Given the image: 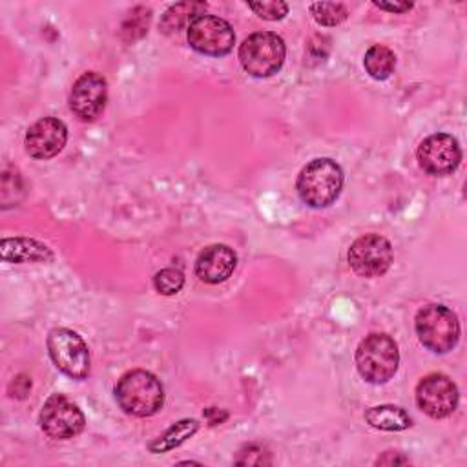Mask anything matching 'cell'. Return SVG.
Returning a JSON list of instances; mask_svg holds the SVG:
<instances>
[{"instance_id":"cell-7","label":"cell","mask_w":467,"mask_h":467,"mask_svg":"<svg viewBox=\"0 0 467 467\" xmlns=\"http://www.w3.org/2000/svg\"><path fill=\"white\" fill-rule=\"evenodd\" d=\"M186 38L192 49L208 57H223L235 44L234 27L217 15H199L186 29Z\"/></svg>"},{"instance_id":"cell-5","label":"cell","mask_w":467,"mask_h":467,"mask_svg":"<svg viewBox=\"0 0 467 467\" xmlns=\"http://www.w3.org/2000/svg\"><path fill=\"white\" fill-rule=\"evenodd\" d=\"M285 55L286 47L283 38L272 31L252 33L239 46V62L243 69L255 78L275 75L285 62Z\"/></svg>"},{"instance_id":"cell-23","label":"cell","mask_w":467,"mask_h":467,"mask_svg":"<svg viewBox=\"0 0 467 467\" xmlns=\"http://www.w3.org/2000/svg\"><path fill=\"white\" fill-rule=\"evenodd\" d=\"M235 463L265 465V463H270V452L263 445L250 443V445H246L239 451V456L235 458Z\"/></svg>"},{"instance_id":"cell-2","label":"cell","mask_w":467,"mask_h":467,"mask_svg":"<svg viewBox=\"0 0 467 467\" xmlns=\"http://www.w3.org/2000/svg\"><path fill=\"white\" fill-rule=\"evenodd\" d=\"M297 193L301 201L310 208H327L341 193L343 188V170L328 157H319L310 161L297 175L296 181Z\"/></svg>"},{"instance_id":"cell-13","label":"cell","mask_w":467,"mask_h":467,"mask_svg":"<svg viewBox=\"0 0 467 467\" xmlns=\"http://www.w3.org/2000/svg\"><path fill=\"white\" fill-rule=\"evenodd\" d=\"M67 140V128L60 119L42 117L33 122L24 137L26 151L35 157L47 161L62 151Z\"/></svg>"},{"instance_id":"cell-9","label":"cell","mask_w":467,"mask_h":467,"mask_svg":"<svg viewBox=\"0 0 467 467\" xmlns=\"http://www.w3.org/2000/svg\"><path fill=\"white\" fill-rule=\"evenodd\" d=\"M40 429L53 440H69L86 427L84 412L64 394H53L46 400L40 416Z\"/></svg>"},{"instance_id":"cell-26","label":"cell","mask_w":467,"mask_h":467,"mask_svg":"<svg viewBox=\"0 0 467 467\" xmlns=\"http://www.w3.org/2000/svg\"><path fill=\"white\" fill-rule=\"evenodd\" d=\"M407 462H409V460L403 458V456H398V454L392 456V451L385 452V456H381V458L376 460L378 465H392V463H407Z\"/></svg>"},{"instance_id":"cell-6","label":"cell","mask_w":467,"mask_h":467,"mask_svg":"<svg viewBox=\"0 0 467 467\" xmlns=\"http://www.w3.org/2000/svg\"><path fill=\"white\" fill-rule=\"evenodd\" d=\"M47 352L55 367L73 379H86L91 368L86 341L69 328H53L47 334Z\"/></svg>"},{"instance_id":"cell-16","label":"cell","mask_w":467,"mask_h":467,"mask_svg":"<svg viewBox=\"0 0 467 467\" xmlns=\"http://www.w3.org/2000/svg\"><path fill=\"white\" fill-rule=\"evenodd\" d=\"M365 421L379 431H389V432H398L405 431L412 425V420L409 412L398 405H376L367 409L365 412Z\"/></svg>"},{"instance_id":"cell-17","label":"cell","mask_w":467,"mask_h":467,"mask_svg":"<svg viewBox=\"0 0 467 467\" xmlns=\"http://www.w3.org/2000/svg\"><path fill=\"white\" fill-rule=\"evenodd\" d=\"M206 4L204 2H179L168 7L161 18V29L162 33H177L181 29H188L193 18L199 15H204Z\"/></svg>"},{"instance_id":"cell-14","label":"cell","mask_w":467,"mask_h":467,"mask_svg":"<svg viewBox=\"0 0 467 467\" xmlns=\"http://www.w3.org/2000/svg\"><path fill=\"white\" fill-rule=\"evenodd\" d=\"M237 265V255L228 244L206 246L195 261V275L208 285H219L226 281Z\"/></svg>"},{"instance_id":"cell-4","label":"cell","mask_w":467,"mask_h":467,"mask_svg":"<svg viewBox=\"0 0 467 467\" xmlns=\"http://www.w3.org/2000/svg\"><path fill=\"white\" fill-rule=\"evenodd\" d=\"M414 328L420 343L436 354H445L458 345L460 323L456 314L440 303H429L416 312Z\"/></svg>"},{"instance_id":"cell-22","label":"cell","mask_w":467,"mask_h":467,"mask_svg":"<svg viewBox=\"0 0 467 467\" xmlns=\"http://www.w3.org/2000/svg\"><path fill=\"white\" fill-rule=\"evenodd\" d=\"M248 7L265 20H281L288 13V4L285 2H250Z\"/></svg>"},{"instance_id":"cell-21","label":"cell","mask_w":467,"mask_h":467,"mask_svg":"<svg viewBox=\"0 0 467 467\" xmlns=\"http://www.w3.org/2000/svg\"><path fill=\"white\" fill-rule=\"evenodd\" d=\"M153 286L162 296H175L184 286V274L177 268H162L153 275Z\"/></svg>"},{"instance_id":"cell-19","label":"cell","mask_w":467,"mask_h":467,"mask_svg":"<svg viewBox=\"0 0 467 467\" xmlns=\"http://www.w3.org/2000/svg\"><path fill=\"white\" fill-rule=\"evenodd\" d=\"M363 67L374 80H385L396 67V55L387 46L374 44L363 57Z\"/></svg>"},{"instance_id":"cell-11","label":"cell","mask_w":467,"mask_h":467,"mask_svg":"<svg viewBox=\"0 0 467 467\" xmlns=\"http://www.w3.org/2000/svg\"><path fill=\"white\" fill-rule=\"evenodd\" d=\"M108 82L102 73H82L71 86L69 108L84 122L95 120L106 108Z\"/></svg>"},{"instance_id":"cell-18","label":"cell","mask_w":467,"mask_h":467,"mask_svg":"<svg viewBox=\"0 0 467 467\" xmlns=\"http://www.w3.org/2000/svg\"><path fill=\"white\" fill-rule=\"evenodd\" d=\"M197 431H199V421L197 420H193V418L181 420V421L173 423L171 427H168L161 436L151 440L148 443V451L150 452L171 451V449L179 447L181 443H184L188 438H192Z\"/></svg>"},{"instance_id":"cell-24","label":"cell","mask_w":467,"mask_h":467,"mask_svg":"<svg viewBox=\"0 0 467 467\" xmlns=\"http://www.w3.org/2000/svg\"><path fill=\"white\" fill-rule=\"evenodd\" d=\"M376 7L390 11V13H407L412 9V2H383V0H374L372 2Z\"/></svg>"},{"instance_id":"cell-3","label":"cell","mask_w":467,"mask_h":467,"mask_svg":"<svg viewBox=\"0 0 467 467\" xmlns=\"http://www.w3.org/2000/svg\"><path fill=\"white\" fill-rule=\"evenodd\" d=\"M354 359L356 368L365 381L381 385L396 374L400 365V350L389 334L372 332L359 341Z\"/></svg>"},{"instance_id":"cell-20","label":"cell","mask_w":467,"mask_h":467,"mask_svg":"<svg viewBox=\"0 0 467 467\" xmlns=\"http://www.w3.org/2000/svg\"><path fill=\"white\" fill-rule=\"evenodd\" d=\"M310 13L317 24L328 27L341 24L348 15L345 4L339 2H316L310 5Z\"/></svg>"},{"instance_id":"cell-1","label":"cell","mask_w":467,"mask_h":467,"mask_svg":"<svg viewBox=\"0 0 467 467\" xmlns=\"http://www.w3.org/2000/svg\"><path fill=\"white\" fill-rule=\"evenodd\" d=\"M113 392L119 407L128 416L148 418L157 414L164 405V389L161 379L142 368L124 372Z\"/></svg>"},{"instance_id":"cell-15","label":"cell","mask_w":467,"mask_h":467,"mask_svg":"<svg viewBox=\"0 0 467 467\" xmlns=\"http://www.w3.org/2000/svg\"><path fill=\"white\" fill-rule=\"evenodd\" d=\"M2 259L5 263H33V261H49L53 252L35 239L27 237H5L0 243Z\"/></svg>"},{"instance_id":"cell-8","label":"cell","mask_w":467,"mask_h":467,"mask_svg":"<svg viewBox=\"0 0 467 467\" xmlns=\"http://www.w3.org/2000/svg\"><path fill=\"white\" fill-rule=\"evenodd\" d=\"M348 265L361 277L383 275L394 259L392 244L379 234H365L348 248Z\"/></svg>"},{"instance_id":"cell-10","label":"cell","mask_w":467,"mask_h":467,"mask_svg":"<svg viewBox=\"0 0 467 467\" xmlns=\"http://www.w3.org/2000/svg\"><path fill=\"white\" fill-rule=\"evenodd\" d=\"M460 392L456 383L445 374H427L416 385V403L431 418L441 420L451 416L458 407Z\"/></svg>"},{"instance_id":"cell-25","label":"cell","mask_w":467,"mask_h":467,"mask_svg":"<svg viewBox=\"0 0 467 467\" xmlns=\"http://www.w3.org/2000/svg\"><path fill=\"white\" fill-rule=\"evenodd\" d=\"M204 416L210 421V425H217V423H223L228 418V412L221 410L217 407H210V409L204 410Z\"/></svg>"},{"instance_id":"cell-12","label":"cell","mask_w":467,"mask_h":467,"mask_svg":"<svg viewBox=\"0 0 467 467\" xmlns=\"http://www.w3.org/2000/svg\"><path fill=\"white\" fill-rule=\"evenodd\" d=\"M416 155L420 166L429 175H449L462 161L460 144L449 133H434L425 137L420 142Z\"/></svg>"}]
</instances>
